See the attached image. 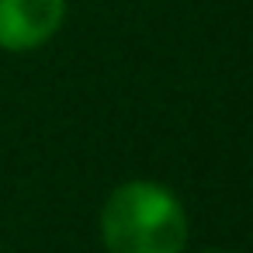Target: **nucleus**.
<instances>
[{"mask_svg": "<svg viewBox=\"0 0 253 253\" xmlns=\"http://www.w3.org/2000/svg\"><path fill=\"white\" fill-rule=\"evenodd\" d=\"M101 236L108 253H184L187 215L163 184L128 180L108 194Z\"/></svg>", "mask_w": 253, "mask_h": 253, "instance_id": "nucleus-1", "label": "nucleus"}, {"mask_svg": "<svg viewBox=\"0 0 253 253\" xmlns=\"http://www.w3.org/2000/svg\"><path fill=\"white\" fill-rule=\"evenodd\" d=\"M66 21V0H0V49L32 52Z\"/></svg>", "mask_w": 253, "mask_h": 253, "instance_id": "nucleus-2", "label": "nucleus"}, {"mask_svg": "<svg viewBox=\"0 0 253 253\" xmlns=\"http://www.w3.org/2000/svg\"><path fill=\"white\" fill-rule=\"evenodd\" d=\"M198 253H229V250H198Z\"/></svg>", "mask_w": 253, "mask_h": 253, "instance_id": "nucleus-3", "label": "nucleus"}]
</instances>
